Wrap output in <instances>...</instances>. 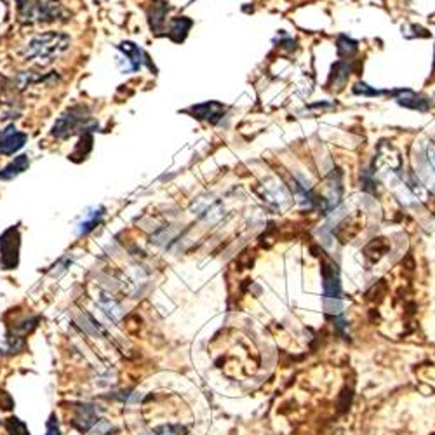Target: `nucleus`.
I'll list each match as a JSON object with an SVG mask.
<instances>
[{
    "label": "nucleus",
    "instance_id": "8",
    "mask_svg": "<svg viewBox=\"0 0 435 435\" xmlns=\"http://www.w3.org/2000/svg\"><path fill=\"white\" fill-rule=\"evenodd\" d=\"M105 216V207L103 206H94L85 209V213L82 214V218L77 223V233L78 235H87L91 230L96 229L100 225V222Z\"/></svg>",
    "mask_w": 435,
    "mask_h": 435
},
{
    "label": "nucleus",
    "instance_id": "5",
    "mask_svg": "<svg viewBox=\"0 0 435 435\" xmlns=\"http://www.w3.org/2000/svg\"><path fill=\"white\" fill-rule=\"evenodd\" d=\"M19 253V233L16 229L8 230L0 237V266L11 270L18 265Z\"/></svg>",
    "mask_w": 435,
    "mask_h": 435
},
{
    "label": "nucleus",
    "instance_id": "12",
    "mask_svg": "<svg viewBox=\"0 0 435 435\" xmlns=\"http://www.w3.org/2000/svg\"><path fill=\"white\" fill-rule=\"evenodd\" d=\"M167 12V6L164 2H159V4H153L151 11L148 12V21H150V28L153 32H160L164 26V16Z\"/></svg>",
    "mask_w": 435,
    "mask_h": 435
},
{
    "label": "nucleus",
    "instance_id": "13",
    "mask_svg": "<svg viewBox=\"0 0 435 435\" xmlns=\"http://www.w3.org/2000/svg\"><path fill=\"white\" fill-rule=\"evenodd\" d=\"M324 293L329 298H338V295L341 293L338 273L335 272V268L331 272H324Z\"/></svg>",
    "mask_w": 435,
    "mask_h": 435
},
{
    "label": "nucleus",
    "instance_id": "9",
    "mask_svg": "<svg viewBox=\"0 0 435 435\" xmlns=\"http://www.w3.org/2000/svg\"><path fill=\"white\" fill-rule=\"evenodd\" d=\"M192 112L195 114L193 117L202 118V120L211 122V124H218V120H222L223 118L225 107H223L222 103H216V101H209V103L192 107Z\"/></svg>",
    "mask_w": 435,
    "mask_h": 435
},
{
    "label": "nucleus",
    "instance_id": "11",
    "mask_svg": "<svg viewBox=\"0 0 435 435\" xmlns=\"http://www.w3.org/2000/svg\"><path fill=\"white\" fill-rule=\"evenodd\" d=\"M190 26H192V21L187 18H176L171 21V28H169V37L173 39L174 42H181L187 34H189Z\"/></svg>",
    "mask_w": 435,
    "mask_h": 435
},
{
    "label": "nucleus",
    "instance_id": "3",
    "mask_svg": "<svg viewBox=\"0 0 435 435\" xmlns=\"http://www.w3.org/2000/svg\"><path fill=\"white\" fill-rule=\"evenodd\" d=\"M19 12H21L23 21L35 23L56 21V19H61L63 16H67L63 6L56 2V0H37V2L30 0L25 8L19 9Z\"/></svg>",
    "mask_w": 435,
    "mask_h": 435
},
{
    "label": "nucleus",
    "instance_id": "7",
    "mask_svg": "<svg viewBox=\"0 0 435 435\" xmlns=\"http://www.w3.org/2000/svg\"><path fill=\"white\" fill-rule=\"evenodd\" d=\"M395 96V101L402 107L411 108V110H418V112H427L430 108V101L427 98H423L421 94H416L414 91H410V89H399V91L392 92Z\"/></svg>",
    "mask_w": 435,
    "mask_h": 435
},
{
    "label": "nucleus",
    "instance_id": "10",
    "mask_svg": "<svg viewBox=\"0 0 435 435\" xmlns=\"http://www.w3.org/2000/svg\"><path fill=\"white\" fill-rule=\"evenodd\" d=\"M30 166V160H28V155H18L11 164L4 167V169L0 171V180L2 181H9V180H14L16 176H19L21 173H25Z\"/></svg>",
    "mask_w": 435,
    "mask_h": 435
},
{
    "label": "nucleus",
    "instance_id": "18",
    "mask_svg": "<svg viewBox=\"0 0 435 435\" xmlns=\"http://www.w3.org/2000/svg\"><path fill=\"white\" fill-rule=\"evenodd\" d=\"M47 435H59V428H58V423L54 421V416L51 418V421H49V425H47Z\"/></svg>",
    "mask_w": 435,
    "mask_h": 435
},
{
    "label": "nucleus",
    "instance_id": "16",
    "mask_svg": "<svg viewBox=\"0 0 435 435\" xmlns=\"http://www.w3.org/2000/svg\"><path fill=\"white\" fill-rule=\"evenodd\" d=\"M157 435H184L187 434V428L181 427V425H164L155 430Z\"/></svg>",
    "mask_w": 435,
    "mask_h": 435
},
{
    "label": "nucleus",
    "instance_id": "15",
    "mask_svg": "<svg viewBox=\"0 0 435 435\" xmlns=\"http://www.w3.org/2000/svg\"><path fill=\"white\" fill-rule=\"evenodd\" d=\"M348 75H350V68H348V65H345V63H338L335 67V72H332V78H335V82L338 85L345 84Z\"/></svg>",
    "mask_w": 435,
    "mask_h": 435
},
{
    "label": "nucleus",
    "instance_id": "6",
    "mask_svg": "<svg viewBox=\"0 0 435 435\" xmlns=\"http://www.w3.org/2000/svg\"><path fill=\"white\" fill-rule=\"evenodd\" d=\"M26 136L25 133L18 131L16 127H8L4 133H0V153L2 155H12L18 150L25 147Z\"/></svg>",
    "mask_w": 435,
    "mask_h": 435
},
{
    "label": "nucleus",
    "instance_id": "14",
    "mask_svg": "<svg viewBox=\"0 0 435 435\" xmlns=\"http://www.w3.org/2000/svg\"><path fill=\"white\" fill-rule=\"evenodd\" d=\"M101 308H103L105 314H107L110 319H114V321H118V317L122 315L120 306H118L117 303H115L114 299H110V298L101 299Z\"/></svg>",
    "mask_w": 435,
    "mask_h": 435
},
{
    "label": "nucleus",
    "instance_id": "4",
    "mask_svg": "<svg viewBox=\"0 0 435 435\" xmlns=\"http://www.w3.org/2000/svg\"><path fill=\"white\" fill-rule=\"evenodd\" d=\"M117 63L124 74H133L141 70L148 63V58L141 47H138L133 42H122L117 45Z\"/></svg>",
    "mask_w": 435,
    "mask_h": 435
},
{
    "label": "nucleus",
    "instance_id": "17",
    "mask_svg": "<svg viewBox=\"0 0 435 435\" xmlns=\"http://www.w3.org/2000/svg\"><path fill=\"white\" fill-rule=\"evenodd\" d=\"M8 428H9V434H11V435H18V434L30 435L28 430H26L25 425H23L19 420H16V418H11V420H9Z\"/></svg>",
    "mask_w": 435,
    "mask_h": 435
},
{
    "label": "nucleus",
    "instance_id": "1",
    "mask_svg": "<svg viewBox=\"0 0 435 435\" xmlns=\"http://www.w3.org/2000/svg\"><path fill=\"white\" fill-rule=\"evenodd\" d=\"M72 41L67 34L61 32H45V34L37 35L28 42L25 49V58L32 61H41L47 63L58 56L63 54L70 47Z\"/></svg>",
    "mask_w": 435,
    "mask_h": 435
},
{
    "label": "nucleus",
    "instance_id": "20",
    "mask_svg": "<svg viewBox=\"0 0 435 435\" xmlns=\"http://www.w3.org/2000/svg\"><path fill=\"white\" fill-rule=\"evenodd\" d=\"M28 2H30V0H18V6H19V9H23V8H25V6H26V4H28Z\"/></svg>",
    "mask_w": 435,
    "mask_h": 435
},
{
    "label": "nucleus",
    "instance_id": "19",
    "mask_svg": "<svg viewBox=\"0 0 435 435\" xmlns=\"http://www.w3.org/2000/svg\"><path fill=\"white\" fill-rule=\"evenodd\" d=\"M428 160H430V166L435 171V141H432L430 148H428Z\"/></svg>",
    "mask_w": 435,
    "mask_h": 435
},
{
    "label": "nucleus",
    "instance_id": "2",
    "mask_svg": "<svg viewBox=\"0 0 435 435\" xmlns=\"http://www.w3.org/2000/svg\"><path fill=\"white\" fill-rule=\"evenodd\" d=\"M96 127L98 124L94 120H91L87 108L82 107V105H77V107L68 108V110L54 122L52 136L59 138V140H67L68 136H74L78 131L89 133V131H94Z\"/></svg>",
    "mask_w": 435,
    "mask_h": 435
}]
</instances>
